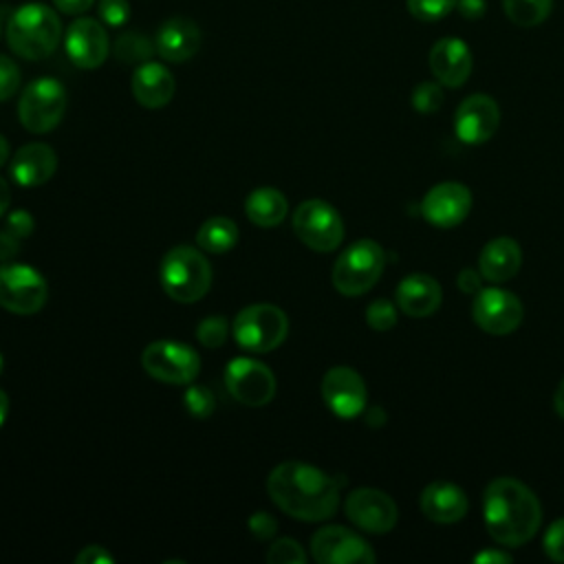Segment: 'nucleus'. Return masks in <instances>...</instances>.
<instances>
[{
  "instance_id": "nucleus-1",
  "label": "nucleus",
  "mask_w": 564,
  "mask_h": 564,
  "mask_svg": "<svg viewBox=\"0 0 564 564\" xmlns=\"http://www.w3.org/2000/svg\"><path fill=\"white\" fill-rule=\"evenodd\" d=\"M267 494L280 511L304 522L326 520L339 505L337 480L302 460L275 465L267 478Z\"/></svg>"
},
{
  "instance_id": "nucleus-2",
  "label": "nucleus",
  "mask_w": 564,
  "mask_h": 564,
  "mask_svg": "<svg viewBox=\"0 0 564 564\" xmlns=\"http://www.w3.org/2000/svg\"><path fill=\"white\" fill-rule=\"evenodd\" d=\"M487 533L502 546H520L535 535L542 509L535 494L511 476L494 478L482 496Z\"/></svg>"
},
{
  "instance_id": "nucleus-3",
  "label": "nucleus",
  "mask_w": 564,
  "mask_h": 564,
  "mask_svg": "<svg viewBox=\"0 0 564 564\" xmlns=\"http://www.w3.org/2000/svg\"><path fill=\"white\" fill-rule=\"evenodd\" d=\"M9 48L22 59L48 57L62 40V22L55 9L42 2H24L15 7L4 26Z\"/></svg>"
},
{
  "instance_id": "nucleus-4",
  "label": "nucleus",
  "mask_w": 564,
  "mask_h": 564,
  "mask_svg": "<svg viewBox=\"0 0 564 564\" xmlns=\"http://www.w3.org/2000/svg\"><path fill=\"white\" fill-rule=\"evenodd\" d=\"M163 291L181 304L198 302L212 286V267L203 249L176 245L172 247L159 269Z\"/></svg>"
},
{
  "instance_id": "nucleus-5",
  "label": "nucleus",
  "mask_w": 564,
  "mask_h": 564,
  "mask_svg": "<svg viewBox=\"0 0 564 564\" xmlns=\"http://www.w3.org/2000/svg\"><path fill=\"white\" fill-rule=\"evenodd\" d=\"M386 267V251L379 242L364 238L346 247L333 267V286L348 297L364 295L381 278Z\"/></svg>"
},
{
  "instance_id": "nucleus-6",
  "label": "nucleus",
  "mask_w": 564,
  "mask_h": 564,
  "mask_svg": "<svg viewBox=\"0 0 564 564\" xmlns=\"http://www.w3.org/2000/svg\"><path fill=\"white\" fill-rule=\"evenodd\" d=\"M231 335L247 352H269L286 339L289 317L280 306L251 304L234 317Z\"/></svg>"
},
{
  "instance_id": "nucleus-7",
  "label": "nucleus",
  "mask_w": 564,
  "mask_h": 564,
  "mask_svg": "<svg viewBox=\"0 0 564 564\" xmlns=\"http://www.w3.org/2000/svg\"><path fill=\"white\" fill-rule=\"evenodd\" d=\"M64 110L66 88L55 77H37L29 82L18 101L20 123L33 134H44L57 128Z\"/></svg>"
},
{
  "instance_id": "nucleus-8",
  "label": "nucleus",
  "mask_w": 564,
  "mask_h": 564,
  "mask_svg": "<svg viewBox=\"0 0 564 564\" xmlns=\"http://www.w3.org/2000/svg\"><path fill=\"white\" fill-rule=\"evenodd\" d=\"M293 231L313 251H335L344 240V220L339 212L319 198H308L293 212Z\"/></svg>"
},
{
  "instance_id": "nucleus-9",
  "label": "nucleus",
  "mask_w": 564,
  "mask_h": 564,
  "mask_svg": "<svg viewBox=\"0 0 564 564\" xmlns=\"http://www.w3.org/2000/svg\"><path fill=\"white\" fill-rule=\"evenodd\" d=\"M141 366L156 381L187 386L200 372V357L192 346L183 341L159 339L143 348Z\"/></svg>"
},
{
  "instance_id": "nucleus-10",
  "label": "nucleus",
  "mask_w": 564,
  "mask_h": 564,
  "mask_svg": "<svg viewBox=\"0 0 564 564\" xmlns=\"http://www.w3.org/2000/svg\"><path fill=\"white\" fill-rule=\"evenodd\" d=\"M48 297L44 275L20 262H2L0 267V306L15 315L37 313Z\"/></svg>"
},
{
  "instance_id": "nucleus-11",
  "label": "nucleus",
  "mask_w": 564,
  "mask_h": 564,
  "mask_svg": "<svg viewBox=\"0 0 564 564\" xmlns=\"http://www.w3.org/2000/svg\"><path fill=\"white\" fill-rule=\"evenodd\" d=\"M225 386L247 408H262L275 397V375L253 357L231 359L225 368Z\"/></svg>"
},
{
  "instance_id": "nucleus-12",
  "label": "nucleus",
  "mask_w": 564,
  "mask_h": 564,
  "mask_svg": "<svg viewBox=\"0 0 564 564\" xmlns=\"http://www.w3.org/2000/svg\"><path fill=\"white\" fill-rule=\"evenodd\" d=\"M471 317L476 326L489 335H509L520 326L524 308L516 293L489 286L480 289L474 297Z\"/></svg>"
},
{
  "instance_id": "nucleus-13",
  "label": "nucleus",
  "mask_w": 564,
  "mask_h": 564,
  "mask_svg": "<svg viewBox=\"0 0 564 564\" xmlns=\"http://www.w3.org/2000/svg\"><path fill=\"white\" fill-rule=\"evenodd\" d=\"M311 555L319 564H370L375 562V551L355 531L328 524L313 533Z\"/></svg>"
},
{
  "instance_id": "nucleus-14",
  "label": "nucleus",
  "mask_w": 564,
  "mask_h": 564,
  "mask_svg": "<svg viewBox=\"0 0 564 564\" xmlns=\"http://www.w3.org/2000/svg\"><path fill=\"white\" fill-rule=\"evenodd\" d=\"M346 518L361 531L388 533L394 529L399 509L394 500L375 487H359L348 494L344 502Z\"/></svg>"
},
{
  "instance_id": "nucleus-15",
  "label": "nucleus",
  "mask_w": 564,
  "mask_h": 564,
  "mask_svg": "<svg viewBox=\"0 0 564 564\" xmlns=\"http://www.w3.org/2000/svg\"><path fill=\"white\" fill-rule=\"evenodd\" d=\"M322 399L339 419H355L366 410V383L350 366H333L322 377Z\"/></svg>"
},
{
  "instance_id": "nucleus-16",
  "label": "nucleus",
  "mask_w": 564,
  "mask_h": 564,
  "mask_svg": "<svg viewBox=\"0 0 564 564\" xmlns=\"http://www.w3.org/2000/svg\"><path fill=\"white\" fill-rule=\"evenodd\" d=\"M66 57L77 68H97L110 53V40L106 26L97 18H77L64 33Z\"/></svg>"
},
{
  "instance_id": "nucleus-17",
  "label": "nucleus",
  "mask_w": 564,
  "mask_h": 564,
  "mask_svg": "<svg viewBox=\"0 0 564 564\" xmlns=\"http://www.w3.org/2000/svg\"><path fill=\"white\" fill-rule=\"evenodd\" d=\"M471 192L467 185L458 181H445L434 185L421 200V214L423 218L438 227V229H452L460 225L469 209H471Z\"/></svg>"
},
{
  "instance_id": "nucleus-18",
  "label": "nucleus",
  "mask_w": 564,
  "mask_h": 564,
  "mask_svg": "<svg viewBox=\"0 0 564 564\" xmlns=\"http://www.w3.org/2000/svg\"><path fill=\"white\" fill-rule=\"evenodd\" d=\"M500 123V110L496 99L476 93L460 101L454 112V132L467 145H480L489 141Z\"/></svg>"
},
{
  "instance_id": "nucleus-19",
  "label": "nucleus",
  "mask_w": 564,
  "mask_h": 564,
  "mask_svg": "<svg viewBox=\"0 0 564 564\" xmlns=\"http://www.w3.org/2000/svg\"><path fill=\"white\" fill-rule=\"evenodd\" d=\"M474 68L469 46L458 37H441L430 51V70L441 86H463Z\"/></svg>"
},
{
  "instance_id": "nucleus-20",
  "label": "nucleus",
  "mask_w": 564,
  "mask_h": 564,
  "mask_svg": "<svg viewBox=\"0 0 564 564\" xmlns=\"http://www.w3.org/2000/svg\"><path fill=\"white\" fill-rule=\"evenodd\" d=\"M156 53L172 64L192 59L200 48V29L194 20L176 15L165 20L154 35Z\"/></svg>"
},
{
  "instance_id": "nucleus-21",
  "label": "nucleus",
  "mask_w": 564,
  "mask_h": 564,
  "mask_svg": "<svg viewBox=\"0 0 564 564\" xmlns=\"http://www.w3.org/2000/svg\"><path fill=\"white\" fill-rule=\"evenodd\" d=\"M174 77L161 62H143L134 68L130 79V90L137 104L143 108L156 110L172 101L174 97Z\"/></svg>"
},
{
  "instance_id": "nucleus-22",
  "label": "nucleus",
  "mask_w": 564,
  "mask_h": 564,
  "mask_svg": "<svg viewBox=\"0 0 564 564\" xmlns=\"http://www.w3.org/2000/svg\"><path fill=\"white\" fill-rule=\"evenodd\" d=\"M419 507L425 518L438 524L458 522L467 513V496L465 491L449 480L430 482L419 498Z\"/></svg>"
},
{
  "instance_id": "nucleus-23",
  "label": "nucleus",
  "mask_w": 564,
  "mask_h": 564,
  "mask_svg": "<svg viewBox=\"0 0 564 564\" xmlns=\"http://www.w3.org/2000/svg\"><path fill=\"white\" fill-rule=\"evenodd\" d=\"M9 170L20 187H37L55 174L57 156L46 143H26L13 154Z\"/></svg>"
},
{
  "instance_id": "nucleus-24",
  "label": "nucleus",
  "mask_w": 564,
  "mask_h": 564,
  "mask_svg": "<svg viewBox=\"0 0 564 564\" xmlns=\"http://www.w3.org/2000/svg\"><path fill=\"white\" fill-rule=\"evenodd\" d=\"M394 297H397V306L408 317H430L432 313L438 311L443 291L432 275L412 273L399 282Z\"/></svg>"
},
{
  "instance_id": "nucleus-25",
  "label": "nucleus",
  "mask_w": 564,
  "mask_h": 564,
  "mask_svg": "<svg viewBox=\"0 0 564 564\" xmlns=\"http://www.w3.org/2000/svg\"><path fill=\"white\" fill-rule=\"evenodd\" d=\"M520 264H522V249L518 240L507 236L489 240L478 256V271L482 280L494 284L511 280L520 271Z\"/></svg>"
},
{
  "instance_id": "nucleus-26",
  "label": "nucleus",
  "mask_w": 564,
  "mask_h": 564,
  "mask_svg": "<svg viewBox=\"0 0 564 564\" xmlns=\"http://www.w3.org/2000/svg\"><path fill=\"white\" fill-rule=\"evenodd\" d=\"M245 214L256 227L271 229V227H278L286 218L289 203L280 189L258 187L247 196Z\"/></svg>"
},
{
  "instance_id": "nucleus-27",
  "label": "nucleus",
  "mask_w": 564,
  "mask_h": 564,
  "mask_svg": "<svg viewBox=\"0 0 564 564\" xmlns=\"http://www.w3.org/2000/svg\"><path fill=\"white\" fill-rule=\"evenodd\" d=\"M238 242V225L227 216L207 218L196 231V245L207 253H225Z\"/></svg>"
},
{
  "instance_id": "nucleus-28",
  "label": "nucleus",
  "mask_w": 564,
  "mask_h": 564,
  "mask_svg": "<svg viewBox=\"0 0 564 564\" xmlns=\"http://www.w3.org/2000/svg\"><path fill=\"white\" fill-rule=\"evenodd\" d=\"M507 18L518 26L542 24L553 7V0H502Z\"/></svg>"
},
{
  "instance_id": "nucleus-29",
  "label": "nucleus",
  "mask_w": 564,
  "mask_h": 564,
  "mask_svg": "<svg viewBox=\"0 0 564 564\" xmlns=\"http://www.w3.org/2000/svg\"><path fill=\"white\" fill-rule=\"evenodd\" d=\"M154 51H156L154 42H150L145 35H141L137 31L123 33L115 42V55L123 64H137L139 66L143 62H150Z\"/></svg>"
},
{
  "instance_id": "nucleus-30",
  "label": "nucleus",
  "mask_w": 564,
  "mask_h": 564,
  "mask_svg": "<svg viewBox=\"0 0 564 564\" xmlns=\"http://www.w3.org/2000/svg\"><path fill=\"white\" fill-rule=\"evenodd\" d=\"M183 403L187 408V412L196 419H207L212 416V412L216 410V399H214V392L205 386H198V383H187L185 392H183Z\"/></svg>"
},
{
  "instance_id": "nucleus-31",
  "label": "nucleus",
  "mask_w": 564,
  "mask_h": 564,
  "mask_svg": "<svg viewBox=\"0 0 564 564\" xmlns=\"http://www.w3.org/2000/svg\"><path fill=\"white\" fill-rule=\"evenodd\" d=\"M458 0H405L412 18L421 22H436L456 9Z\"/></svg>"
},
{
  "instance_id": "nucleus-32",
  "label": "nucleus",
  "mask_w": 564,
  "mask_h": 564,
  "mask_svg": "<svg viewBox=\"0 0 564 564\" xmlns=\"http://www.w3.org/2000/svg\"><path fill=\"white\" fill-rule=\"evenodd\" d=\"M229 335V324L223 315H209L198 322L196 326V337L205 348H218L227 341Z\"/></svg>"
},
{
  "instance_id": "nucleus-33",
  "label": "nucleus",
  "mask_w": 564,
  "mask_h": 564,
  "mask_svg": "<svg viewBox=\"0 0 564 564\" xmlns=\"http://www.w3.org/2000/svg\"><path fill=\"white\" fill-rule=\"evenodd\" d=\"M443 104V90L438 82H421L412 90V106L421 115H432Z\"/></svg>"
},
{
  "instance_id": "nucleus-34",
  "label": "nucleus",
  "mask_w": 564,
  "mask_h": 564,
  "mask_svg": "<svg viewBox=\"0 0 564 564\" xmlns=\"http://www.w3.org/2000/svg\"><path fill=\"white\" fill-rule=\"evenodd\" d=\"M267 562L269 564H304L306 553L300 546V542H295L291 538H280L269 546Z\"/></svg>"
},
{
  "instance_id": "nucleus-35",
  "label": "nucleus",
  "mask_w": 564,
  "mask_h": 564,
  "mask_svg": "<svg viewBox=\"0 0 564 564\" xmlns=\"http://www.w3.org/2000/svg\"><path fill=\"white\" fill-rule=\"evenodd\" d=\"M366 322L375 330H390L397 324V306L390 300L379 297L366 306Z\"/></svg>"
},
{
  "instance_id": "nucleus-36",
  "label": "nucleus",
  "mask_w": 564,
  "mask_h": 564,
  "mask_svg": "<svg viewBox=\"0 0 564 564\" xmlns=\"http://www.w3.org/2000/svg\"><path fill=\"white\" fill-rule=\"evenodd\" d=\"M97 15L106 26L119 29L130 20L128 0H97Z\"/></svg>"
},
{
  "instance_id": "nucleus-37",
  "label": "nucleus",
  "mask_w": 564,
  "mask_h": 564,
  "mask_svg": "<svg viewBox=\"0 0 564 564\" xmlns=\"http://www.w3.org/2000/svg\"><path fill=\"white\" fill-rule=\"evenodd\" d=\"M20 79L22 75L18 64L0 53V101H7L15 95V90L20 88Z\"/></svg>"
},
{
  "instance_id": "nucleus-38",
  "label": "nucleus",
  "mask_w": 564,
  "mask_h": 564,
  "mask_svg": "<svg viewBox=\"0 0 564 564\" xmlns=\"http://www.w3.org/2000/svg\"><path fill=\"white\" fill-rule=\"evenodd\" d=\"M542 546H544V553L549 560L564 562V518L549 524Z\"/></svg>"
},
{
  "instance_id": "nucleus-39",
  "label": "nucleus",
  "mask_w": 564,
  "mask_h": 564,
  "mask_svg": "<svg viewBox=\"0 0 564 564\" xmlns=\"http://www.w3.org/2000/svg\"><path fill=\"white\" fill-rule=\"evenodd\" d=\"M4 227L11 234H15L18 238H29L33 234V229H35V220H33V216L26 209H15V212H11L7 216Z\"/></svg>"
},
{
  "instance_id": "nucleus-40",
  "label": "nucleus",
  "mask_w": 564,
  "mask_h": 564,
  "mask_svg": "<svg viewBox=\"0 0 564 564\" xmlns=\"http://www.w3.org/2000/svg\"><path fill=\"white\" fill-rule=\"evenodd\" d=\"M275 520L267 513V511H256L251 518H249V529L256 538L260 540H269L273 533H275Z\"/></svg>"
},
{
  "instance_id": "nucleus-41",
  "label": "nucleus",
  "mask_w": 564,
  "mask_h": 564,
  "mask_svg": "<svg viewBox=\"0 0 564 564\" xmlns=\"http://www.w3.org/2000/svg\"><path fill=\"white\" fill-rule=\"evenodd\" d=\"M77 564H110L115 562V557L99 544H88L84 546L77 555H75Z\"/></svg>"
},
{
  "instance_id": "nucleus-42",
  "label": "nucleus",
  "mask_w": 564,
  "mask_h": 564,
  "mask_svg": "<svg viewBox=\"0 0 564 564\" xmlns=\"http://www.w3.org/2000/svg\"><path fill=\"white\" fill-rule=\"evenodd\" d=\"M20 240L15 234H11L7 227L0 229V262H13L20 253Z\"/></svg>"
},
{
  "instance_id": "nucleus-43",
  "label": "nucleus",
  "mask_w": 564,
  "mask_h": 564,
  "mask_svg": "<svg viewBox=\"0 0 564 564\" xmlns=\"http://www.w3.org/2000/svg\"><path fill=\"white\" fill-rule=\"evenodd\" d=\"M482 280V275H480V271H476V269H471V267H467V269H463V271H458V275H456V284H458V289L463 291V293H478L480 291V282Z\"/></svg>"
},
{
  "instance_id": "nucleus-44",
  "label": "nucleus",
  "mask_w": 564,
  "mask_h": 564,
  "mask_svg": "<svg viewBox=\"0 0 564 564\" xmlns=\"http://www.w3.org/2000/svg\"><path fill=\"white\" fill-rule=\"evenodd\" d=\"M97 0H53V7L64 15H77L88 11Z\"/></svg>"
},
{
  "instance_id": "nucleus-45",
  "label": "nucleus",
  "mask_w": 564,
  "mask_h": 564,
  "mask_svg": "<svg viewBox=\"0 0 564 564\" xmlns=\"http://www.w3.org/2000/svg\"><path fill=\"white\" fill-rule=\"evenodd\" d=\"M456 9L463 18L467 20H478L485 15V9H487V2L485 0H458L456 2Z\"/></svg>"
},
{
  "instance_id": "nucleus-46",
  "label": "nucleus",
  "mask_w": 564,
  "mask_h": 564,
  "mask_svg": "<svg viewBox=\"0 0 564 564\" xmlns=\"http://www.w3.org/2000/svg\"><path fill=\"white\" fill-rule=\"evenodd\" d=\"M474 562H478V564H507V562H511V555H509V553H502V551H491V549H487V551L476 553V555H474Z\"/></svg>"
},
{
  "instance_id": "nucleus-47",
  "label": "nucleus",
  "mask_w": 564,
  "mask_h": 564,
  "mask_svg": "<svg viewBox=\"0 0 564 564\" xmlns=\"http://www.w3.org/2000/svg\"><path fill=\"white\" fill-rule=\"evenodd\" d=\"M11 205V189H9V183L0 176V216L9 209Z\"/></svg>"
},
{
  "instance_id": "nucleus-48",
  "label": "nucleus",
  "mask_w": 564,
  "mask_h": 564,
  "mask_svg": "<svg viewBox=\"0 0 564 564\" xmlns=\"http://www.w3.org/2000/svg\"><path fill=\"white\" fill-rule=\"evenodd\" d=\"M553 403H555V412L564 419V379L560 381V386H557V390H555Z\"/></svg>"
},
{
  "instance_id": "nucleus-49",
  "label": "nucleus",
  "mask_w": 564,
  "mask_h": 564,
  "mask_svg": "<svg viewBox=\"0 0 564 564\" xmlns=\"http://www.w3.org/2000/svg\"><path fill=\"white\" fill-rule=\"evenodd\" d=\"M7 414H9V397H7L4 390H0V427H2L4 419H7Z\"/></svg>"
},
{
  "instance_id": "nucleus-50",
  "label": "nucleus",
  "mask_w": 564,
  "mask_h": 564,
  "mask_svg": "<svg viewBox=\"0 0 564 564\" xmlns=\"http://www.w3.org/2000/svg\"><path fill=\"white\" fill-rule=\"evenodd\" d=\"M7 161H9V143H7V139L0 134V167L7 165Z\"/></svg>"
},
{
  "instance_id": "nucleus-51",
  "label": "nucleus",
  "mask_w": 564,
  "mask_h": 564,
  "mask_svg": "<svg viewBox=\"0 0 564 564\" xmlns=\"http://www.w3.org/2000/svg\"><path fill=\"white\" fill-rule=\"evenodd\" d=\"M2 366H4V359H2V355H0V375H2Z\"/></svg>"
},
{
  "instance_id": "nucleus-52",
  "label": "nucleus",
  "mask_w": 564,
  "mask_h": 564,
  "mask_svg": "<svg viewBox=\"0 0 564 564\" xmlns=\"http://www.w3.org/2000/svg\"><path fill=\"white\" fill-rule=\"evenodd\" d=\"M0 33H2V20H0Z\"/></svg>"
}]
</instances>
